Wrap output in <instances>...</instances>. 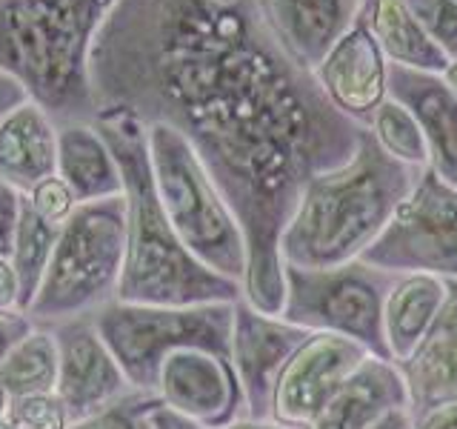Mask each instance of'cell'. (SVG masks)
<instances>
[{"instance_id": "6da1fadb", "label": "cell", "mask_w": 457, "mask_h": 429, "mask_svg": "<svg viewBox=\"0 0 457 429\" xmlns=\"http://www.w3.org/2000/svg\"><path fill=\"white\" fill-rule=\"evenodd\" d=\"M89 92L95 118L120 112L186 138L246 238L243 300L280 318L283 229L366 126L278 49L252 0H118L92 43Z\"/></svg>"}, {"instance_id": "7a4b0ae2", "label": "cell", "mask_w": 457, "mask_h": 429, "mask_svg": "<svg viewBox=\"0 0 457 429\" xmlns=\"http://www.w3.org/2000/svg\"><path fill=\"white\" fill-rule=\"evenodd\" d=\"M95 126L118 161L126 195V255L114 292L118 304L186 309L240 300L243 286L206 269L171 229L154 192L146 126L120 112L97 114Z\"/></svg>"}, {"instance_id": "3957f363", "label": "cell", "mask_w": 457, "mask_h": 429, "mask_svg": "<svg viewBox=\"0 0 457 429\" xmlns=\"http://www.w3.org/2000/svg\"><path fill=\"white\" fill-rule=\"evenodd\" d=\"M420 172L389 157L363 129L346 164L320 172L303 186L278 243L280 264L332 269L361 261Z\"/></svg>"}, {"instance_id": "277c9868", "label": "cell", "mask_w": 457, "mask_h": 429, "mask_svg": "<svg viewBox=\"0 0 457 429\" xmlns=\"http://www.w3.org/2000/svg\"><path fill=\"white\" fill-rule=\"evenodd\" d=\"M118 0H0V72L54 123L95 121L89 52Z\"/></svg>"}, {"instance_id": "5b68a950", "label": "cell", "mask_w": 457, "mask_h": 429, "mask_svg": "<svg viewBox=\"0 0 457 429\" xmlns=\"http://www.w3.org/2000/svg\"><path fill=\"white\" fill-rule=\"evenodd\" d=\"M126 255V195L75 204L57 229L37 295L26 315L40 326L78 321L118 292Z\"/></svg>"}, {"instance_id": "8992f818", "label": "cell", "mask_w": 457, "mask_h": 429, "mask_svg": "<svg viewBox=\"0 0 457 429\" xmlns=\"http://www.w3.org/2000/svg\"><path fill=\"white\" fill-rule=\"evenodd\" d=\"M154 192L180 243L214 275L246 278V238L195 149L171 126L146 123Z\"/></svg>"}, {"instance_id": "52a82bcc", "label": "cell", "mask_w": 457, "mask_h": 429, "mask_svg": "<svg viewBox=\"0 0 457 429\" xmlns=\"http://www.w3.org/2000/svg\"><path fill=\"white\" fill-rule=\"evenodd\" d=\"M235 304H200L186 309L106 304L92 318L100 341L118 361L126 381L140 392L157 390L161 361L178 347L204 349L232 361Z\"/></svg>"}, {"instance_id": "ba28073f", "label": "cell", "mask_w": 457, "mask_h": 429, "mask_svg": "<svg viewBox=\"0 0 457 429\" xmlns=\"http://www.w3.org/2000/svg\"><path fill=\"white\" fill-rule=\"evenodd\" d=\"M395 275L366 261L332 269L283 266V312L280 318L306 332H332L389 361L383 341V300Z\"/></svg>"}, {"instance_id": "9c48e42d", "label": "cell", "mask_w": 457, "mask_h": 429, "mask_svg": "<svg viewBox=\"0 0 457 429\" xmlns=\"http://www.w3.org/2000/svg\"><path fill=\"white\" fill-rule=\"evenodd\" d=\"M361 261L392 275L423 272L457 281V189L423 169Z\"/></svg>"}, {"instance_id": "30bf717a", "label": "cell", "mask_w": 457, "mask_h": 429, "mask_svg": "<svg viewBox=\"0 0 457 429\" xmlns=\"http://www.w3.org/2000/svg\"><path fill=\"white\" fill-rule=\"evenodd\" d=\"M366 358L369 352L352 338L312 332L280 369L271 390L269 421L306 429Z\"/></svg>"}, {"instance_id": "8fae6325", "label": "cell", "mask_w": 457, "mask_h": 429, "mask_svg": "<svg viewBox=\"0 0 457 429\" xmlns=\"http://www.w3.org/2000/svg\"><path fill=\"white\" fill-rule=\"evenodd\" d=\"M312 332L283 318H271L252 309L246 300H235L232 315V366L243 392V418L269 421L271 390L283 364Z\"/></svg>"}, {"instance_id": "7c38bea8", "label": "cell", "mask_w": 457, "mask_h": 429, "mask_svg": "<svg viewBox=\"0 0 457 429\" xmlns=\"http://www.w3.org/2000/svg\"><path fill=\"white\" fill-rule=\"evenodd\" d=\"M157 386L163 392V407L197 426L220 429L243 418V392L235 366L226 358L178 347L161 361Z\"/></svg>"}, {"instance_id": "4fadbf2b", "label": "cell", "mask_w": 457, "mask_h": 429, "mask_svg": "<svg viewBox=\"0 0 457 429\" xmlns=\"http://www.w3.org/2000/svg\"><path fill=\"white\" fill-rule=\"evenodd\" d=\"M57 341V386L54 395L69 415V424L118 404L129 395V381L118 361L100 341L92 318L54 326Z\"/></svg>"}, {"instance_id": "5bb4252c", "label": "cell", "mask_w": 457, "mask_h": 429, "mask_svg": "<svg viewBox=\"0 0 457 429\" xmlns=\"http://www.w3.org/2000/svg\"><path fill=\"white\" fill-rule=\"evenodd\" d=\"M320 92L337 112L366 126L369 114L389 97V61L357 18L312 72Z\"/></svg>"}, {"instance_id": "9a60e30c", "label": "cell", "mask_w": 457, "mask_h": 429, "mask_svg": "<svg viewBox=\"0 0 457 429\" xmlns=\"http://www.w3.org/2000/svg\"><path fill=\"white\" fill-rule=\"evenodd\" d=\"M366 0H252L278 49L300 69L314 72L326 52L361 18Z\"/></svg>"}, {"instance_id": "2e32d148", "label": "cell", "mask_w": 457, "mask_h": 429, "mask_svg": "<svg viewBox=\"0 0 457 429\" xmlns=\"http://www.w3.org/2000/svg\"><path fill=\"white\" fill-rule=\"evenodd\" d=\"M389 97L418 121L428 147V169L457 189V92L443 75L389 66Z\"/></svg>"}, {"instance_id": "e0dca14e", "label": "cell", "mask_w": 457, "mask_h": 429, "mask_svg": "<svg viewBox=\"0 0 457 429\" xmlns=\"http://www.w3.org/2000/svg\"><path fill=\"white\" fill-rule=\"evenodd\" d=\"M395 407H409L403 372L395 361L369 355L306 429H369Z\"/></svg>"}, {"instance_id": "ac0fdd59", "label": "cell", "mask_w": 457, "mask_h": 429, "mask_svg": "<svg viewBox=\"0 0 457 429\" xmlns=\"http://www.w3.org/2000/svg\"><path fill=\"white\" fill-rule=\"evenodd\" d=\"M57 175V123L35 100H23L0 121V181L29 195Z\"/></svg>"}, {"instance_id": "d6986e66", "label": "cell", "mask_w": 457, "mask_h": 429, "mask_svg": "<svg viewBox=\"0 0 457 429\" xmlns=\"http://www.w3.org/2000/svg\"><path fill=\"white\" fill-rule=\"evenodd\" d=\"M449 281L409 272L395 275L383 300V341L389 361L403 364L420 347L446 304Z\"/></svg>"}, {"instance_id": "ffe728a7", "label": "cell", "mask_w": 457, "mask_h": 429, "mask_svg": "<svg viewBox=\"0 0 457 429\" xmlns=\"http://www.w3.org/2000/svg\"><path fill=\"white\" fill-rule=\"evenodd\" d=\"M57 178L78 204L123 195V178L95 121L57 123Z\"/></svg>"}, {"instance_id": "44dd1931", "label": "cell", "mask_w": 457, "mask_h": 429, "mask_svg": "<svg viewBox=\"0 0 457 429\" xmlns=\"http://www.w3.org/2000/svg\"><path fill=\"white\" fill-rule=\"evenodd\" d=\"M397 366L403 372L411 409L457 398V281H449L446 304L423 343Z\"/></svg>"}, {"instance_id": "7402d4cb", "label": "cell", "mask_w": 457, "mask_h": 429, "mask_svg": "<svg viewBox=\"0 0 457 429\" xmlns=\"http://www.w3.org/2000/svg\"><path fill=\"white\" fill-rule=\"evenodd\" d=\"M361 18L389 66L432 75H443L449 69V57L435 46L403 0H366Z\"/></svg>"}, {"instance_id": "603a6c76", "label": "cell", "mask_w": 457, "mask_h": 429, "mask_svg": "<svg viewBox=\"0 0 457 429\" xmlns=\"http://www.w3.org/2000/svg\"><path fill=\"white\" fill-rule=\"evenodd\" d=\"M57 341L52 332L23 335L0 361V386L9 398L52 395L57 386Z\"/></svg>"}, {"instance_id": "cb8c5ba5", "label": "cell", "mask_w": 457, "mask_h": 429, "mask_svg": "<svg viewBox=\"0 0 457 429\" xmlns=\"http://www.w3.org/2000/svg\"><path fill=\"white\" fill-rule=\"evenodd\" d=\"M54 238H57V229L43 221L35 212V206L29 204V198L23 195L21 223H18V235H14L12 257H9L14 278H18V309L21 312L32 307V300L37 295V286H40L43 272H46Z\"/></svg>"}, {"instance_id": "d4e9b609", "label": "cell", "mask_w": 457, "mask_h": 429, "mask_svg": "<svg viewBox=\"0 0 457 429\" xmlns=\"http://www.w3.org/2000/svg\"><path fill=\"white\" fill-rule=\"evenodd\" d=\"M366 132L386 155L395 157V161L406 164L411 169L428 166V147H426L420 126L414 121V114L403 104H397L395 97H386L383 104L369 114Z\"/></svg>"}, {"instance_id": "484cf974", "label": "cell", "mask_w": 457, "mask_h": 429, "mask_svg": "<svg viewBox=\"0 0 457 429\" xmlns=\"http://www.w3.org/2000/svg\"><path fill=\"white\" fill-rule=\"evenodd\" d=\"M157 407H163V400L154 392L126 395L118 404L100 409L89 418H80L66 429H154L152 412Z\"/></svg>"}, {"instance_id": "4316f807", "label": "cell", "mask_w": 457, "mask_h": 429, "mask_svg": "<svg viewBox=\"0 0 457 429\" xmlns=\"http://www.w3.org/2000/svg\"><path fill=\"white\" fill-rule=\"evenodd\" d=\"M409 12L426 29V35L435 40V46L457 61V4L454 0H403Z\"/></svg>"}, {"instance_id": "83f0119b", "label": "cell", "mask_w": 457, "mask_h": 429, "mask_svg": "<svg viewBox=\"0 0 457 429\" xmlns=\"http://www.w3.org/2000/svg\"><path fill=\"white\" fill-rule=\"evenodd\" d=\"M6 421L14 429H66L69 415L61 404V398L52 395H23L9 398Z\"/></svg>"}, {"instance_id": "f1b7e54d", "label": "cell", "mask_w": 457, "mask_h": 429, "mask_svg": "<svg viewBox=\"0 0 457 429\" xmlns=\"http://www.w3.org/2000/svg\"><path fill=\"white\" fill-rule=\"evenodd\" d=\"M26 198H29V204L35 206V212L40 214V218L46 223H52L54 229L63 226V221L69 218L71 209H75V204H78L75 195L66 189V183L57 175L37 183Z\"/></svg>"}, {"instance_id": "f546056e", "label": "cell", "mask_w": 457, "mask_h": 429, "mask_svg": "<svg viewBox=\"0 0 457 429\" xmlns=\"http://www.w3.org/2000/svg\"><path fill=\"white\" fill-rule=\"evenodd\" d=\"M21 206H23V192H18L6 181H0V257H12L14 249V235H18L21 223Z\"/></svg>"}, {"instance_id": "4dcf8cb0", "label": "cell", "mask_w": 457, "mask_h": 429, "mask_svg": "<svg viewBox=\"0 0 457 429\" xmlns=\"http://www.w3.org/2000/svg\"><path fill=\"white\" fill-rule=\"evenodd\" d=\"M411 429H457V398L432 400L411 409Z\"/></svg>"}, {"instance_id": "1f68e13d", "label": "cell", "mask_w": 457, "mask_h": 429, "mask_svg": "<svg viewBox=\"0 0 457 429\" xmlns=\"http://www.w3.org/2000/svg\"><path fill=\"white\" fill-rule=\"evenodd\" d=\"M21 312H0V361L23 335H29V321L18 318Z\"/></svg>"}, {"instance_id": "d6a6232c", "label": "cell", "mask_w": 457, "mask_h": 429, "mask_svg": "<svg viewBox=\"0 0 457 429\" xmlns=\"http://www.w3.org/2000/svg\"><path fill=\"white\" fill-rule=\"evenodd\" d=\"M18 309V278L6 257H0V312Z\"/></svg>"}, {"instance_id": "836d02e7", "label": "cell", "mask_w": 457, "mask_h": 429, "mask_svg": "<svg viewBox=\"0 0 457 429\" xmlns=\"http://www.w3.org/2000/svg\"><path fill=\"white\" fill-rule=\"evenodd\" d=\"M26 97L29 95L23 92V86L12 75H6V72H0V121H4L14 106H21Z\"/></svg>"}, {"instance_id": "e575fe53", "label": "cell", "mask_w": 457, "mask_h": 429, "mask_svg": "<svg viewBox=\"0 0 457 429\" xmlns=\"http://www.w3.org/2000/svg\"><path fill=\"white\" fill-rule=\"evenodd\" d=\"M152 421H154V429H204V426H197L195 421L183 418V415L171 412L166 407H157L152 412Z\"/></svg>"}, {"instance_id": "d590c367", "label": "cell", "mask_w": 457, "mask_h": 429, "mask_svg": "<svg viewBox=\"0 0 457 429\" xmlns=\"http://www.w3.org/2000/svg\"><path fill=\"white\" fill-rule=\"evenodd\" d=\"M369 429H411V407H395L371 424Z\"/></svg>"}, {"instance_id": "8d00e7d4", "label": "cell", "mask_w": 457, "mask_h": 429, "mask_svg": "<svg viewBox=\"0 0 457 429\" xmlns=\"http://www.w3.org/2000/svg\"><path fill=\"white\" fill-rule=\"evenodd\" d=\"M443 80H446V83L452 86V89L457 92V61H452V63H449V69L443 72Z\"/></svg>"}, {"instance_id": "74e56055", "label": "cell", "mask_w": 457, "mask_h": 429, "mask_svg": "<svg viewBox=\"0 0 457 429\" xmlns=\"http://www.w3.org/2000/svg\"><path fill=\"white\" fill-rule=\"evenodd\" d=\"M6 404H9V395L4 392V386H0V424L6 418Z\"/></svg>"}, {"instance_id": "f35d334b", "label": "cell", "mask_w": 457, "mask_h": 429, "mask_svg": "<svg viewBox=\"0 0 457 429\" xmlns=\"http://www.w3.org/2000/svg\"><path fill=\"white\" fill-rule=\"evenodd\" d=\"M0 429H14V426H12V424H9V421L4 418V424H0Z\"/></svg>"}, {"instance_id": "ab89813d", "label": "cell", "mask_w": 457, "mask_h": 429, "mask_svg": "<svg viewBox=\"0 0 457 429\" xmlns=\"http://www.w3.org/2000/svg\"><path fill=\"white\" fill-rule=\"evenodd\" d=\"M454 4H457V0H454Z\"/></svg>"}]
</instances>
